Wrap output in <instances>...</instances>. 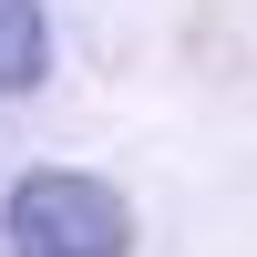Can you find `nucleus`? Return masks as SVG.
<instances>
[{
  "label": "nucleus",
  "mask_w": 257,
  "mask_h": 257,
  "mask_svg": "<svg viewBox=\"0 0 257 257\" xmlns=\"http://www.w3.org/2000/svg\"><path fill=\"white\" fill-rule=\"evenodd\" d=\"M52 72V21L41 0H0V93H31Z\"/></svg>",
  "instance_id": "obj_2"
},
{
  "label": "nucleus",
  "mask_w": 257,
  "mask_h": 257,
  "mask_svg": "<svg viewBox=\"0 0 257 257\" xmlns=\"http://www.w3.org/2000/svg\"><path fill=\"white\" fill-rule=\"evenodd\" d=\"M0 237L11 257H123L134 247V216L103 175H72V165H41L0 196Z\"/></svg>",
  "instance_id": "obj_1"
}]
</instances>
